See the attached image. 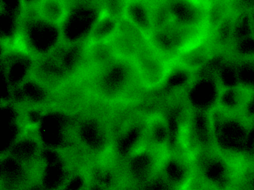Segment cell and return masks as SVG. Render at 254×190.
Listing matches in <instances>:
<instances>
[{"label": "cell", "mask_w": 254, "mask_h": 190, "mask_svg": "<svg viewBox=\"0 0 254 190\" xmlns=\"http://www.w3.org/2000/svg\"><path fill=\"white\" fill-rule=\"evenodd\" d=\"M214 146L232 162L240 164L248 149L254 123L242 114H230L215 108L210 112Z\"/></svg>", "instance_id": "6da1fadb"}, {"label": "cell", "mask_w": 254, "mask_h": 190, "mask_svg": "<svg viewBox=\"0 0 254 190\" xmlns=\"http://www.w3.org/2000/svg\"><path fill=\"white\" fill-rule=\"evenodd\" d=\"M63 44L61 27L42 19L33 10L25 12L14 48L37 59L53 54Z\"/></svg>", "instance_id": "7a4b0ae2"}, {"label": "cell", "mask_w": 254, "mask_h": 190, "mask_svg": "<svg viewBox=\"0 0 254 190\" xmlns=\"http://www.w3.org/2000/svg\"><path fill=\"white\" fill-rule=\"evenodd\" d=\"M137 84L140 85L134 62L121 57L98 69L94 82L95 92L109 102L124 100Z\"/></svg>", "instance_id": "3957f363"}, {"label": "cell", "mask_w": 254, "mask_h": 190, "mask_svg": "<svg viewBox=\"0 0 254 190\" xmlns=\"http://www.w3.org/2000/svg\"><path fill=\"white\" fill-rule=\"evenodd\" d=\"M133 62L140 86L153 90L164 86L175 61L165 58L146 39L139 48Z\"/></svg>", "instance_id": "277c9868"}, {"label": "cell", "mask_w": 254, "mask_h": 190, "mask_svg": "<svg viewBox=\"0 0 254 190\" xmlns=\"http://www.w3.org/2000/svg\"><path fill=\"white\" fill-rule=\"evenodd\" d=\"M103 8L93 0H77L69 6L68 13L61 26L63 43H85Z\"/></svg>", "instance_id": "5b68a950"}, {"label": "cell", "mask_w": 254, "mask_h": 190, "mask_svg": "<svg viewBox=\"0 0 254 190\" xmlns=\"http://www.w3.org/2000/svg\"><path fill=\"white\" fill-rule=\"evenodd\" d=\"M200 153L202 156L198 170L204 184L214 189H226L233 185L237 174V164L222 155L216 148Z\"/></svg>", "instance_id": "8992f818"}, {"label": "cell", "mask_w": 254, "mask_h": 190, "mask_svg": "<svg viewBox=\"0 0 254 190\" xmlns=\"http://www.w3.org/2000/svg\"><path fill=\"white\" fill-rule=\"evenodd\" d=\"M166 153L145 144L127 158L125 171L127 178L136 185L148 186L160 174L163 158Z\"/></svg>", "instance_id": "52a82bcc"}, {"label": "cell", "mask_w": 254, "mask_h": 190, "mask_svg": "<svg viewBox=\"0 0 254 190\" xmlns=\"http://www.w3.org/2000/svg\"><path fill=\"white\" fill-rule=\"evenodd\" d=\"M162 1L172 23L184 27L209 30L208 27L209 3L202 0Z\"/></svg>", "instance_id": "ba28073f"}, {"label": "cell", "mask_w": 254, "mask_h": 190, "mask_svg": "<svg viewBox=\"0 0 254 190\" xmlns=\"http://www.w3.org/2000/svg\"><path fill=\"white\" fill-rule=\"evenodd\" d=\"M220 85L214 72L194 77L187 87L186 97L192 110L211 112L216 107Z\"/></svg>", "instance_id": "9c48e42d"}, {"label": "cell", "mask_w": 254, "mask_h": 190, "mask_svg": "<svg viewBox=\"0 0 254 190\" xmlns=\"http://www.w3.org/2000/svg\"><path fill=\"white\" fill-rule=\"evenodd\" d=\"M70 127V120L64 113L53 110L45 113L36 130L43 146L60 150L69 140Z\"/></svg>", "instance_id": "30bf717a"}, {"label": "cell", "mask_w": 254, "mask_h": 190, "mask_svg": "<svg viewBox=\"0 0 254 190\" xmlns=\"http://www.w3.org/2000/svg\"><path fill=\"white\" fill-rule=\"evenodd\" d=\"M192 158L188 154L170 152L165 154L160 176L170 189H186L191 184L194 176Z\"/></svg>", "instance_id": "8fae6325"}, {"label": "cell", "mask_w": 254, "mask_h": 190, "mask_svg": "<svg viewBox=\"0 0 254 190\" xmlns=\"http://www.w3.org/2000/svg\"><path fill=\"white\" fill-rule=\"evenodd\" d=\"M2 56L1 71L10 88H18L31 75L35 59L21 49L12 48Z\"/></svg>", "instance_id": "7c38bea8"}, {"label": "cell", "mask_w": 254, "mask_h": 190, "mask_svg": "<svg viewBox=\"0 0 254 190\" xmlns=\"http://www.w3.org/2000/svg\"><path fill=\"white\" fill-rule=\"evenodd\" d=\"M74 134L85 149L101 152L108 147L109 137L105 123L98 117H85L75 126Z\"/></svg>", "instance_id": "4fadbf2b"}, {"label": "cell", "mask_w": 254, "mask_h": 190, "mask_svg": "<svg viewBox=\"0 0 254 190\" xmlns=\"http://www.w3.org/2000/svg\"><path fill=\"white\" fill-rule=\"evenodd\" d=\"M31 75L51 92L61 88L69 77L55 53L35 59Z\"/></svg>", "instance_id": "5bb4252c"}, {"label": "cell", "mask_w": 254, "mask_h": 190, "mask_svg": "<svg viewBox=\"0 0 254 190\" xmlns=\"http://www.w3.org/2000/svg\"><path fill=\"white\" fill-rule=\"evenodd\" d=\"M123 19L148 39L155 29L150 0H125Z\"/></svg>", "instance_id": "9a60e30c"}, {"label": "cell", "mask_w": 254, "mask_h": 190, "mask_svg": "<svg viewBox=\"0 0 254 190\" xmlns=\"http://www.w3.org/2000/svg\"><path fill=\"white\" fill-rule=\"evenodd\" d=\"M144 124L146 144L163 153L168 152L172 138L168 118L162 113H152L147 117Z\"/></svg>", "instance_id": "2e32d148"}, {"label": "cell", "mask_w": 254, "mask_h": 190, "mask_svg": "<svg viewBox=\"0 0 254 190\" xmlns=\"http://www.w3.org/2000/svg\"><path fill=\"white\" fill-rule=\"evenodd\" d=\"M118 16L103 7L87 37V47L110 43L120 29Z\"/></svg>", "instance_id": "e0dca14e"}, {"label": "cell", "mask_w": 254, "mask_h": 190, "mask_svg": "<svg viewBox=\"0 0 254 190\" xmlns=\"http://www.w3.org/2000/svg\"><path fill=\"white\" fill-rule=\"evenodd\" d=\"M254 89L240 84L221 87L216 108L230 114H242Z\"/></svg>", "instance_id": "ac0fdd59"}, {"label": "cell", "mask_w": 254, "mask_h": 190, "mask_svg": "<svg viewBox=\"0 0 254 190\" xmlns=\"http://www.w3.org/2000/svg\"><path fill=\"white\" fill-rule=\"evenodd\" d=\"M216 48L210 37L196 47L186 52L181 53L176 59V62L194 73L203 69L214 55Z\"/></svg>", "instance_id": "d6986e66"}, {"label": "cell", "mask_w": 254, "mask_h": 190, "mask_svg": "<svg viewBox=\"0 0 254 190\" xmlns=\"http://www.w3.org/2000/svg\"><path fill=\"white\" fill-rule=\"evenodd\" d=\"M30 167L11 154L5 153L1 162V184L7 189H17L28 185Z\"/></svg>", "instance_id": "ffe728a7"}, {"label": "cell", "mask_w": 254, "mask_h": 190, "mask_svg": "<svg viewBox=\"0 0 254 190\" xmlns=\"http://www.w3.org/2000/svg\"><path fill=\"white\" fill-rule=\"evenodd\" d=\"M145 144L146 142L144 122H135L129 124L121 132L116 141L115 148L119 155L127 159Z\"/></svg>", "instance_id": "44dd1931"}, {"label": "cell", "mask_w": 254, "mask_h": 190, "mask_svg": "<svg viewBox=\"0 0 254 190\" xmlns=\"http://www.w3.org/2000/svg\"><path fill=\"white\" fill-rule=\"evenodd\" d=\"M87 47L86 42L82 43H63L57 49V55L64 68L69 77L78 72L87 59Z\"/></svg>", "instance_id": "7402d4cb"}, {"label": "cell", "mask_w": 254, "mask_h": 190, "mask_svg": "<svg viewBox=\"0 0 254 190\" xmlns=\"http://www.w3.org/2000/svg\"><path fill=\"white\" fill-rule=\"evenodd\" d=\"M42 145L38 136L35 138L29 135H21L5 153L11 154L31 167L38 159H41Z\"/></svg>", "instance_id": "603a6c76"}, {"label": "cell", "mask_w": 254, "mask_h": 190, "mask_svg": "<svg viewBox=\"0 0 254 190\" xmlns=\"http://www.w3.org/2000/svg\"><path fill=\"white\" fill-rule=\"evenodd\" d=\"M69 8L66 0H40L33 11L42 19L61 27Z\"/></svg>", "instance_id": "cb8c5ba5"}, {"label": "cell", "mask_w": 254, "mask_h": 190, "mask_svg": "<svg viewBox=\"0 0 254 190\" xmlns=\"http://www.w3.org/2000/svg\"><path fill=\"white\" fill-rule=\"evenodd\" d=\"M23 101L29 102L33 106H39L48 100L51 91L42 83L30 75L19 87Z\"/></svg>", "instance_id": "d4e9b609"}, {"label": "cell", "mask_w": 254, "mask_h": 190, "mask_svg": "<svg viewBox=\"0 0 254 190\" xmlns=\"http://www.w3.org/2000/svg\"><path fill=\"white\" fill-rule=\"evenodd\" d=\"M194 74V73L175 61L164 86L172 90H177L185 87L187 88L193 79Z\"/></svg>", "instance_id": "484cf974"}, {"label": "cell", "mask_w": 254, "mask_h": 190, "mask_svg": "<svg viewBox=\"0 0 254 190\" xmlns=\"http://www.w3.org/2000/svg\"><path fill=\"white\" fill-rule=\"evenodd\" d=\"M220 87H226L239 84L236 71V59L224 57L214 71Z\"/></svg>", "instance_id": "4316f807"}, {"label": "cell", "mask_w": 254, "mask_h": 190, "mask_svg": "<svg viewBox=\"0 0 254 190\" xmlns=\"http://www.w3.org/2000/svg\"><path fill=\"white\" fill-rule=\"evenodd\" d=\"M252 35H254L253 28L250 11H238L234 13L231 43Z\"/></svg>", "instance_id": "83f0119b"}, {"label": "cell", "mask_w": 254, "mask_h": 190, "mask_svg": "<svg viewBox=\"0 0 254 190\" xmlns=\"http://www.w3.org/2000/svg\"><path fill=\"white\" fill-rule=\"evenodd\" d=\"M238 83L254 89V58L236 59Z\"/></svg>", "instance_id": "f1b7e54d"}, {"label": "cell", "mask_w": 254, "mask_h": 190, "mask_svg": "<svg viewBox=\"0 0 254 190\" xmlns=\"http://www.w3.org/2000/svg\"><path fill=\"white\" fill-rule=\"evenodd\" d=\"M229 48L234 59L254 58V35L233 42Z\"/></svg>", "instance_id": "f546056e"}, {"label": "cell", "mask_w": 254, "mask_h": 190, "mask_svg": "<svg viewBox=\"0 0 254 190\" xmlns=\"http://www.w3.org/2000/svg\"><path fill=\"white\" fill-rule=\"evenodd\" d=\"M0 11L7 12L20 17L25 13L22 0H0Z\"/></svg>", "instance_id": "4dcf8cb0"}, {"label": "cell", "mask_w": 254, "mask_h": 190, "mask_svg": "<svg viewBox=\"0 0 254 190\" xmlns=\"http://www.w3.org/2000/svg\"><path fill=\"white\" fill-rule=\"evenodd\" d=\"M242 115L248 120L254 123V89L246 104Z\"/></svg>", "instance_id": "1f68e13d"}, {"label": "cell", "mask_w": 254, "mask_h": 190, "mask_svg": "<svg viewBox=\"0 0 254 190\" xmlns=\"http://www.w3.org/2000/svg\"><path fill=\"white\" fill-rule=\"evenodd\" d=\"M22 1H23L24 8H25L26 12L35 9L40 0H22Z\"/></svg>", "instance_id": "d6a6232c"}, {"label": "cell", "mask_w": 254, "mask_h": 190, "mask_svg": "<svg viewBox=\"0 0 254 190\" xmlns=\"http://www.w3.org/2000/svg\"><path fill=\"white\" fill-rule=\"evenodd\" d=\"M243 186L246 189L254 190V172L246 178Z\"/></svg>", "instance_id": "836d02e7"}, {"label": "cell", "mask_w": 254, "mask_h": 190, "mask_svg": "<svg viewBox=\"0 0 254 190\" xmlns=\"http://www.w3.org/2000/svg\"><path fill=\"white\" fill-rule=\"evenodd\" d=\"M250 153L252 160L254 161V136L253 137V139H252L251 144H250Z\"/></svg>", "instance_id": "e575fe53"}, {"label": "cell", "mask_w": 254, "mask_h": 190, "mask_svg": "<svg viewBox=\"0 0 254 190\" xmlns=\"http://www.w3.org/2000/svg\"><path fill=\"white\" fill-rule=\"evenodd\" d=\"M250 18H251V21L252 24V28H253V33L254 35V5L250 10Z\"/></svg>", "instance_id": "d590c367"}, {"label": "cell", "mask_w": 254, "mask_h": 190, "mask_svg": "<svg viewBox=\"0 0 254 190\" xmlns=\"http://www.w3.org/2000/svg\"><path fill=\"white\" fill-rule=\"evenodd\" d=\"M202 1H205L206 3L210 4V2L214 1V0H202Z\"/></svg>", "instance_id": "8d00e7d4"}]
</instances>
